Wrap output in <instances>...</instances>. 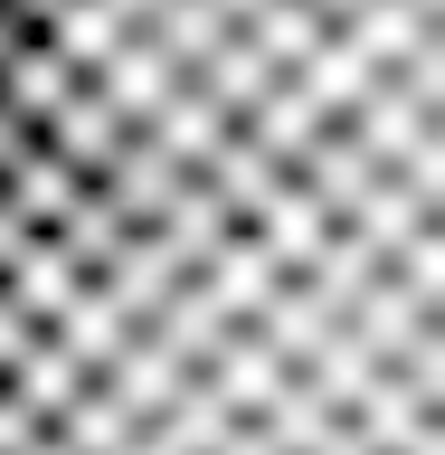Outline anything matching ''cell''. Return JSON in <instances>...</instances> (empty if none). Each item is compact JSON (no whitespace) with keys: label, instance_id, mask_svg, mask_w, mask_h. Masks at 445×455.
<instances>
[{"label":"cell","instance_id":"cell-1","mask_svg":"<svg viewBox=\"0 0 445 455\" xmlns=\"http://www.w3.org/2000/svg\"><path fill=\"white\" fill-rule=\"evenodd\" d=\"M123 133H133V124H123V105H114V95H105L95 76H76V85H67V105H57L48 124H38V142H48V152H67V162H76L85 180H95V171H105L114 152H123Z\"/></svg>","mask_w":445,"mask_h":455},{"label":"cell","instance_id":"cell-2","mask_svg":"<svg viewBox=\"0 0 445 455\" xmlns=\"http://www.w3.org/2000/svg\"><path fill=\"white\" fill-rule=\"evenodd\" d=\"M190 275L209 284V294H219V313H227V323H256V304H266V294L284 284V266L266 256V237H256V228L237 219V228L219 237V247H209V256L190 266Z\"/></svg>","mask_w":445,"mask_h":455},{"label":"cell","instance_id":"cell-3","mask_svg":"<svg viewBox=\"0 0 445 455\" xmlns=\"http://www.w3.org/2000/svg\"><path fill=\"white\" fill-rule=\"evenodd\" d=\"M227 124H237V114H227V105H219V95H209L199 76H171V95H162L152 114H142V133L162 142V152H171L180 171H199V162H209Z\"/></svg>","mask_w":445,"mask_h":455},{"label":"cell","instance_id":"cell-4","mask_svg":"<svg viewBox=\"0 0 445 455\" xmlns=\"http://www.w3.org/2000/svg\"><path fill=\"white\" fill-rule=\"evenodd\" d=\"M199 180L227 199V219H256V209H266V199L294 180V162H275V152L247 133V124H227V133H219V152L199 162Z\"/></svg>","mask_w":445,"mask_h":455},{"label":"cell","instance_id":"cell-5","mask_svg":"<svg viewBox=\"0 0 445 455\" xmlns=\"http://www.w3.org/2000/svg\"><path fill=\"white\" fill-rule=\"evenodd\" d=\"M341 124H351V133L370 142V162H379V171H398V162H408V152L426 142V124H436V114H426L417 95H408V85H398L389 67H379V76L361 85V105L341 114Z\"/></svg>","mask_w":445,"mask_h":455},{"label":"cell","instance_id":"cell-6","mask_svg":"<svg viewBox=\"0 0 445 455\" xmlns=\"http://www.w3.org/2000/svg\"><path fill=\"white\" fill-rule=\"evenodd\" d=\"M284 370H294V361H284L275 341L256 332V323H237V332H227L219 351L199 361V379H209V389H219L227 408H237V418H256V408H266V398L284 389Z\"/></svg>","mask_w":445,"mask_h":455},{"label":"cell","instance_id":"cell-7","mask_svg":"<svg viewBox=\"0 0 445 455\" xmlns=\"http://www.w3.org/2000/svg\"><path fill=\"white\" fill-rule=\"evenodd\" d=\"M95 180H105V190H114V209H123V219H133V228H152V219H162V209H171V190L190 180V171H180V162H171V152H162V142H152V133H142V124H133V133H123V152H114V162L95 171Z\"/></svg>","mask_w":445,"mask_h":455},{"label":"cell","instance_id":"cell-8","mask_svg":"<svg viewBox=\"0 0 445 455\" xmlns=\"http://www.w3.org/2000/svg\"><path fill=\"white\" fill-rule=\"evenodd\" d=\"M85 284V266L67 247H57L48 228H28V247L10 256V266H0V294H10V304L28 313V323H57V313H67V294H76Z\"/></svg>","mask_w":445,"mask_h":455},{"label":"cell","instance_id":"cell-9","mask_svg":"<svg viewBox=\"0 0 445 455\" xmlns=\"http://www.w3.org/2000/svg\"><path fill=\"white\" fill-rule=\"evenodd\" d=\"M76 190H85V171L67 162V152H48V142H28L20 162L0 171V209H10V219H28V228H57Z\"/></svg>","mask_w":445,"mask_h":455},{"label":"cell","instance_id":"cell-10","mask_svg":"<svg viewBox=\"0 0 445 455\" xmlns=\"http://www.w3.org/2000/svg\"><path fill=\"white\" fill-rule=\"evenodd\" d=\"M237 124H247V133H256V142H266V152H275V162H294V152H304V142H313V133H322V124H341V114H332V105H322V95H313V85H304V76H294V67H284V76H275V85H266V95H256V105H247V114H237Z\"/></svg>","mask_w":445,"mask_h":455},{"label":"cell","instance_id":"cell-11","mask_svg":"<svg viewBox=\"0 0 445 455\" xmlns=\"http://www.w3.org/2000/svg\"><path fill=\"white\" fill-rule=\"evenodd\" d=\"M67 85H76V67H67V57H57L38 28H28L20 48L0 57V105L20 114V124H48V114L67 105Z\"/></svg>","mask_w":445,"mask_h":455},{"label":"cell","instance_id":"cell-12","mask_svg":"<svg viewBox=\"0 0 445 455\" xmlns=\"http://www.w3.org/2000/svg\"><path fill=\"white\" fill-rule=\"evenodd\" d=\"M95 379H105V389L123 398L133 418H162L171 398H180V379H190V370H180V361H171V351H162V341H152V332H142V323H133V341H123V351H114V361L95 370Z\"/></svg>","mask_w":445,"mask_h":455},{"label":"cell","instance_id":"cell-13","mask_svg":"<svg viewBox=\"0 0 445 455\" xmlns=\"http://www.w3.org/2000/svg\"><path fill=\"white\" fill-rule=\"evenodd\" d=\"M426 418H436V408H426V398L408 389V379H398L389 361L370 370V379H361V398H351V427H361V436H370L379 455H408V436H417Z\"/></svg>","mask_w":445,"mask_h":455},{"label":"cell","instance_id":"cell-14","mask_svg":"<svg viewBox=\"0 0 445 455\" xmlns=\"http://www.w3.org/2000/svg\"><path fill=\"white\" fill-rule=\"evenodd\" d=\"M48 332H57V341H67V351H76V361H85V370H105V361H114V351H123V341H133V313H123V304H114V294H105V284L85 275V284H76V294H67V313H57Z\"/></svg>","mask_w":445,"mask_h":455},{"label":"cell","instance_id":"cell-15","mask_svg":"<svg viewBox=\"0 0 445 455\" xmlns=\"http://www.w3.org/2000/svg\"><path fill=\"white\" fill-rule=\"evenodd\" d=\"M85 76H95V85L114 95V105H123V124H142V114H152V105L171 95V76H180V67H171V57L152 48V28H133V38H123V48L105 57V67H85Z\"/></svg>","mask_w":445,"mask_h":455},{"label":"cell","instance_id":"cell-16","mask_svg":"<svg viewBox=\"0 0 445 455\" xmlns=\"http://www.w3.org/2000/svg\"><path fill=\"white\" fill-rule=\"evenodd\" d=\"M341 323H351V332H361L370 351H379V361H398V351H408V341L426 332V304H417V294H408V284L389 275V266H379V275L361 284V304L341 313Z\"/></svg>","mask_w":445,"mask_h":455},{"label":"cell","instance_id":"cell-17","mask_svg":"<svg viewBox=\"0 0 445 455\" xmlns=\"http://www.w3.org/2000/svg\"><path fill=\"white\" fill-rule=\"evenodd\" d=\"M142 427H152V436H162L171 455H219V436L237 427V408H227V398H219V389H209V379L190 370V379H180V398H171L162 418H142Z\"/></svg>","mask_w":445,"mask_h":455},{"label":"cell","instance_id":"cell-18","mask_svg":"<svg viewBox=\"0 0 445 455\" xmlns=\"http://www.w3.org/2000/svg\"><path fill=\"white\" fill-rule=\"evenodd\" d=\"M38 38H48L57 57H67V67H105L114 48H123V38H133V20H123V10H114V0H67V10H57L48 28H38Z\"/></svg>","mask_w":445,"mask_h":455},{"label":"cell","instance_id":"cell-19","mask_svg":"<svg viewBox=\"0 0 445 455\" xmlns=\"http://www.w3.org/2000/svg\"><path fill=\"white\" fill-rule=\"evenodd\" d=\"M190 76H199V85H209V95H219V105H227V114H247V105H256V95H266V85H275V76H284V67H275V57H266V48H256L247 28H227L219 48H209V57H199V67H190Z\"/></svg>","mask_w":445,"mask_h":455},{"label":"cell","instance_id":"cell-20","mask_svg":"<svg viewBox=\"0 0 445 455\" xmlns=\"http://www.w3.org/2000/svg\"><path fill=\"white\" fill-rule=\"evenodd\" d=\"M48 237H57V247H67V256H76L85 275H95V266H105V256L123 247V237H133V219L114 209V190H105V180H85V190L67 199V219H57Z\"/></svg>","mask_w":445,"mask_h":455},{"label":"cell","instance_id":"cell-21","mask_svg":"<svg viewBox=\"0 0 445 455\" xmlns=\"http://www.w3.org/2000/svg\"><path fill=\"white\" fill-rule=\"evenodd\" d=\"M332 418H341V408H332L322 389H313L304 370H284V389L266 398V408H256V427L275 436V455H313L322 436H332Z\"/></svg>","mask_w":445,"mask_h":455},{"label":"cell","instance_id":"cell-22","mask_svg":"<svg viewBox=\"0 0 445 455\" xmlns=\"http://www.w3.org/2000/svg\"><path fill=\"white\" fill-rule=\"evenodd\" d=\"M332 28H341V38H351V48L370 57V67H398V57L417 48V38H426L436 20H426L417 0H351V20H332Z\"/></svg>","mask_w":445,"mask_h":455},{"label":"cell","instance_id":"cell-23","mask_svg":"<svg viewBox=\"0 0 445 455\" xmlns=\"http://www.w3.org/2000/svg\"><path fill=\"white\" fill-rule=\"evenodd\" d=\"M426 219H436V209L417 199V180H408V171H379V180L361 190V209H351V228H361L379 256H398V247H408V228H426Z\"/></svg>","mask_w":445,"mask_h":455},{"label":"cell","instance_id":"cell-24","mask_svg":"<svg viewBox=\"0 0 445 455\" xmlns=\"http://www.w3.org/2000/svg\"><path fill=\"white\" fill-rule=\"evenodd\" d=\"M142 28H152V48H162L171 67H180V76H190L199 57H209V48L227 38L219 0H152V20H142Z\"/></svg>","mask_w":445,"mask_h":455},{"label":"cell","instance_id":"cell-25","mask_svg":"<svg viewBox=\"0 0 445 455\" xmlns=\"http://www.w3.org/2000/svg\"><path fill=\"white\" fill-rule=\"evenodd\" d=\"M294 76H304V85H313V95H322L332 114H351V105H361V85L379 76V67H370V57L351 48L341 28H322V38H313V57H294Z\"/></svg>","mask_w":445,"mask_h":455},{"label":"cell","instance_id":"cell-26","mask_svg":"<svg viewBox=\"0 0 445 455\" xmlns=\"http://www.w3.org/2000/svg\"><path fill=\"white\" fill-rule=\"evenodd\" d=\"M237 28H247V38H256L266 57H275V67H294V57H313V38H322L332 20H322L313 0H256V10H247Z\"/></svg>","mask_w":445,"mask_h":455},{"label":"cell","instance_id":"cell-27","mask_svg":"<svg viewBox=\"0 0 445 455\" xmlns=\"http://www.w3.org/2000/svg\"><path fill=\"white\" fill-rule=\"evenodd\" d=\"M389 275L408 284V294H417L426 313L445 304V219H426V228H408V247L389 256Z\"/></svg>","mask_w":445,"mask_h":455},{"label":"cell","instance_id":"cell-28","mask_svg":"<svg viewBox=\"0 0 445 455\" xmlns=\"http://www.w3.org/2000/svg\"><path fill=\"white\" fill-rule=\"evenodd\" d=\"M389 76L408 85V95H417L426 114H445V28H426L417 48H408V57H398V67H389Z\"/></svg>","mask_w":445,"mask_h":455},{"label":"cell","instance_id":"cell-29","mask_svg":"<svg viewBox=\"0 0 445 455\" xmlns=\"http://www.w3.org/2000/svg\"><path fill=\"white\" fill-rule=\"evenodd\" d=\"M38 436H48V418H38V408H28V398L10 389V379H0V455H20V446H38Z\"/></svg>","mask_w":445,"mask_h":455},{"label":"cell","instance_id":"cell-30","mask_svg":"<svg viewBox=\"0 0 445 455\" xmlns=\"http://www.w3.org/2000/svg\"><path fill=\"white\" fill-rule=\"evenodd\" d=\"M38 332H48V323H28V313L10 304V294H0V370L20 361V351H28V341H38Z\"/></svg>","mask_w":445,"mask_h":455},{"label":"cell","instance_id":"cell-31","mask_svg":"<svg viewBox=\"0 0 445 455\" xmlns=\"http://www.w3.org/2000/svg\"><path fill=\"white\" fill-rule=\"evenodd\" d=\"M28 142H38V124H20V114H10V105H0V171H10V162H20V152H28Z\"/></svg>","mask_w":445,"mask_h":455},{"label":"cell","instance_id":"cell-32","mask_svg":"<svg viewBox=\"0 0 445 455\" xmlns=\"http://www.w3.org/2000/svg\"><path fill=\"white\" fill-rule=\"evenodd\" d=\"M20 38H28V20H20V10H10V0H0V57L20 48Z\"/></svg>","mask_w":445,"mask_h":455},{"label":"cell","instance_id":"cell-33","mask_svg":"<svg viewBox=\"0 0 445 455\" xmlns=\"http://www.w3.org/2000/svg\"><path fill=\"white\" fill-rule=\"evenodd\" d=\"M10 10H20V20H28V28H48V20H57V10H67V0H10Z\"/></svg>","mask_w":445,"mask_h":455},{"label":"cell","instance_id":"cell-34","mask_svg":"<svg viewBox=\"0 0 445 455\" xmlns=\"http://www.w3.org/2000/svg\"><path fill=\"white\" fill-rule=\"evenodd\" d=\"M20 455H76V446H67V436L48 427V436H38V446H20Z\"/></svg>","mask_w":445,"mask_h":455},{"label":"cell","instance_id":"cell-35","mask_svg":"<svg viewBox=\"0 0 445 455\" xmlns=\"http://www.w3.org/2000/svg\"><path fill=\"white\" fill-rule=\"evenodd\" d=\"M114 10H123V20H133V28H142V20H152V0H114Z\"/></svg>","mask_w":445,"mask_h":455},{"label":"cell","instance_id":"cell-36","mask_svg":"<svg viewBox=\"0 0 445 455\" xmlns=\"http://www.w3.org/2000/svg\"><path fill=\"white\" fill-rule=\"evenodd\" d=\"M247 10H256V0H219V20H227V28H237V20H247Z\"/></svg>","mask_w":445,"mask_h":455},{"label":"cell","instance_id":"cell-37","mask_svg":"<svg viewBox=\"0 0 445 455\" xmlns=\"http://www.w3.org/2000/svg\"><path fill=\"white\" fill-rule=\"evenodd\" d=\"M313 10H322V20H351V0H313Z\"/></svg>","mask_w":445,"mask_h":455},{"label":"cell","instance_id":"cell-38","mask_svg":"<svg viewBox=\"0 0 445 455\" xmlns=\"http://www.w3.org/2000/svg\"><path fill=\"white\" fill-rule=\"evenodd\" d=\"M417 10H426V20H445V0H417Z\"/></svg>","mask_w":445,"mask_h":455},{"label":"cell","instance_id":"cell-39","mask_svg":"<svg viewBox=\"0 0 445 455\" xmlns=\"http://www.w3.org/2000/svg\"><path fill=\"white\" fill-rule=\"evenodd\" d=\"M436 219H445V209H436Z\"/></svg>","mask_w":445,"mask_h":455},{"label":"cell","instance_id":"cell-40","mask_svg":"<svg viewBox=\"0 0 445 455\" xmlns=\"http://www.w3.org/2000/svg\"><path fill=\"white\" fill-rule=\"evenodd\" d=\"M436 124H445V114H436Z\"/></svg>","mask_w":445,"mask_h":455},{"label":"cell","instance_id":"cell-41","mask_svg":"<svg viewBox=\"0 0 445 455\" xmlns=\"http://www.w3.org/2000/svg\"><path fill=\"white\" fill-rule=\"evenodd\" d=\"M436 28H445V20H436Z\"/></svg>","mask_w":445,"mask_h":455}]
</instances>
